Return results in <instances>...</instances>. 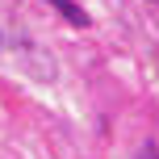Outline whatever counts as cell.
<instances>
[{
	"mask_svg": "<svg viewBox=\"0 0 159 159\" xmlns=\"http://www.w3.org/2000/svg\"><path fill=\"white\" fill-rule=\"evenodd\" d=\"M46 4H50V8H59V13H63L71 25H88V13L75 4V0H46Z\"/></svg>",
	"mask_w": 159,
	"mask_h": 159,
	"instance_id": "6da1fadb",
	"label": "cell"
}]
</instances>
